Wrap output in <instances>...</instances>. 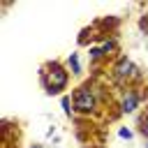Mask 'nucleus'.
Instances as JSON below:
<instances>
[{"instance_id":"obj_3","label":"nucleus","mask_w":148,"mask_h":148,"mask_svg":"<svg viewBox=\"0 0 148 148\" xmlns=\"http://www.w3.org/2000/svg\"><path fill=\"white\" fill-rule=\"evenodd\" d=\"M116 76L118 79H127V76H136V67L134 62H130V58H123L116 67Z\"/></svg>"},{"instance_id":"obj_8","label":"nucleus","mask_w":148,"mask_h":148,"mask_svg":"<svg viewBox=\"0 0 148 148\" xmlns=\"http://www.w3.org/2000/svg\"><path fill=\"white\" fill-rule=\"evenodd\" d=\"M118 136H120V139H132V132H130L127 127H120V130H118Z\"/></svg>"},{"instance_id":"obj_6","label":"nucleus","mask_w":148,"mask_h":148,"mask_svg":"<svg viewBox=\"0 0 148 148\" xmlns=\"http://www.w3.org/2000/svg\"><path fill=\"white\" fill-rule=\"evenodd\" d=\"M60 104H62V111L69 116V113H72V97H67V95H65V97L60 99Z\"/></svg>"},{"instance_id":"obj_7","label":"nucleus","mask_w":148,"mask_h":148,"mask_svg":"<svg viewBox=\"0 0 148 148\" xmlns=\"http://www.w3.org/2000/svg\"><path fill=\"white\" fill-rule=\"evenodd\" d=\"M102 56H104V49H102V46L90 49V60H97V58H102Z\"/></svg>"},{"instance_id":"obj_5","label":"nucleus","mask_w":148,"mask_h":148,"mask_svg":"<svg viewBox=\"0 0 148 148\" xmlns=\"http://www.w3.org/2000/svg\"><path fill=\"white\" fill-rule=\"evenodd\" d=\"M69 67L74 69V74H79V72H81V65H79V56H76V53H72V56H69Z\"/></svg>"},{"instance_id":"obj_9","label":"nucleus","mask_w":148,"mask_h":148,"mask_svg":"<svg viewBox=\"0 0 148 148\" xmlns=\"http://www.w3.org/2000/svg\"><path fill=\"white\" fill-rule=\"evenodd\" d=\"M143 134H146V136H148V118H146V120H143Z\"/></svg>"},{"instance_id":"obj_4","label":"nucleus","mask_w":148,"mask_h":148,"mask_svg":"<svg viewBox=\"0 0 148 148\" xmlns=\"http://www.w3.org/2000/svg\"><path fill=\"white\" fill-rule=\"evenodd\" d=\"M136 106H139V95H136V92H127V95L123 97L120 111H123V113H132V111H136Z\"/></svg>"},{"instance_id":"obj_10","label":"nucleus","mask_w":148,"mask_h":148,"mask_svg":"<svg viewBox=\"0 0 148 148\" xmlns=\"http://www.w3.org/2000/svg\"><path fill=\"white\" fill-rule=\"evenodd\" d=\"M32 148H42V146H32Z\"/></svg>"},{"instance_id":"obj_1","label":"nucleus","mask_w":148,"mask_h":148,"mask_svg":"<svg viewBox=\"0 0 148 148\" xmlns=\"http://www.w3.org/2000/svg\"><path fill=\"white\" fill-rule=\"evenodd\" d=\"M67 81H69V76H67V72L62 69V65L49 62L46 67H42V86H44V90H46L49 95H56V92L65 90Z\"/></svg>"},{"instance_id":"obj_2","label":"nucleus","mask_w":148,"mask_h":148,"mask_svg":"<svg viewBox=\"0 0 148 148\" xmlns=\"http://www.w3.org/2000/svg\"><path fill=\"white\" fill-rule=\"evenodd\" d=\"M95 104H97V99H95L92 90H88V88L76 90V95H74V111H79V113H90V111L95 109Z\"/></svg>"},{"instance_id":"obj_11","label":"nucleus","mask_w":148,"mask_h":148,"mask_svg":"<svg viewBox=\"0 0 148 148\" xmlns=\"http://www.w3.org/2000/svg\"><path fill=\"white\" fill-rule=\"evenodd\" d=\"M146 148H148V139H146Z\"/></svg>"}]
</instances>
